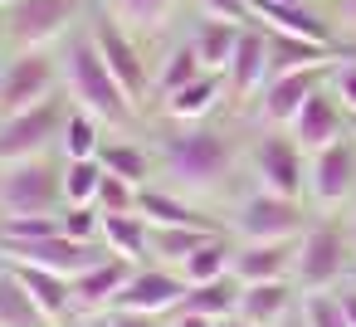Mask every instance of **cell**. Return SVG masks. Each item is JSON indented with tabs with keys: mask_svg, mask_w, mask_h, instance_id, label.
Instances as JSON below:
<instances>
[{
	"mask_svg": "<svg viewBox=\"0 0 356 327\" xmlns=\"http://www.w3.org/2000/svg\"><path fill=\"white\" fill-rule=\"evenodd\" d=\"M59 83H64V93L74 98V108L93 113L98 122H103V118H108V122H122V118L132 113V98L118 88V79L108 74L103 54L93 49V40H74V45L64 49Z\"/></svg>",
	"mask_w": 356,
	"mask_h": 327,
	"instance_id": "cell-1",
	"label": "cell"
},
{
	"mask_svg": "<svg viewBox=\"0 0 356 327\" xmlns=\"http://www.w3.org/2000/svg\"><path fill=\"white\" fill-rule=\"evenodd\" d=\"M229 161H234L229 142L210 127H191V132L171 137V147H166V171L181 191H215L225 181Z\"/></svg>",
	"mask_w": 356,
	"mask_h": 327,
	"instance_id": "cell-2",
	"label": "cell"
},
{
	"mask_svg": "<svg viewBox=\"0 0 356 327\" xmlns=\"http://www.w3.org/2000/svg\"><path fill=\"white\" fill-rule=\"evenodd\" d=\"M64 181L44 157L0 161V215H59Z\"/></svg>",
	"mask_w": 356,
	"mask_h": 327,
	"instance_id": "cell-3",
	"label": "cell"
},
{
	"mask_svg": "<svg viewBox=\"0 0 356 327\" xmlns=\"http://www.w3.org/2000/svg\"><path fill=\"white\" fill-rule=\"evenodd\" d=\"M64 118H69V108H64L59 93L44 98V103L30 108V113L0 118V161H30V157H44V152L59 142Z\"/></svg>",
	"mask_w": 356,
	"mask_h": 327,
	"instance_id": "cell-4",
	"label": "cell"
},
{
	"mask_svg": "<svg viewBox=\"0 0 356 327\" xmlns=\"http://www.w3.org/2000/svg\"><path fill=\"white\" fill-rule=\"evenodd\" d=\"M54 88H59L54 59H44V49H20L6 69H0V118L40 108L44 98H54Z\"/></svg>",
	"mask_w": 356,
	"mask_h": 327,
	"instance_id": "cell-5",
	"label": "cell"
},
{
	"mask_svg": "<svg viewBox=\"0 0 356 327\" xmlns=\"http://www.w3.org/2000/svg\"><path fill=\"white\" fill-rule=\"evenodd\" d=\"M79 0H15L6 6V40L15 49H44L69 35Z\"/></svg>",
	"mask_w": 356,
	"mask_h": 327,
	"instance_id": "cell-6",
	"label": "cell"
},
{
	"mask_svg": "<svg viewBox=\"0 0 356 327\" xmlns=\"http://www.w3.org/2000/svg\"><path fill=\"white\" fill-rule=\"evenodd\" d=\"M0 259L6 264H35V269H54L64 278L83 273L88 264H98L103 254L83 239H69L64 230L59 234H40V239H0Z\"/></svg>",
	"mask_w": 356,
	"mask_h": 327,
	"instance_id": "cell-7",
	"label": "cell"
},
{
	"mask_svg": "<svg viewBox=\"0 0 356 327\" xmlns=\"http://www.w3.org/2000/svg\"><path fill=\"white\" fill-rule=\"evenodd\" d=\"M88 40H93V49L103 54V64H108V74L118 79V88L132 98V103H142V93H147V64H142V54H137V45L127 40V25L122 20H113V15H98L93 20V30H88Z\"/></svg>",
	"mask_w": 356,
	"mask_h": 327,
	"instance_id": "cell-8",
	"label": "cell"
},
{
	"mask_svg": "<svg viewBox=\"0 0 356 327\" xmlns=\"http://www.w3.org/2000/svg\"><path fill=\"white\" fill-rule=\"evenodd\" d=\"M346 273V234L332 230V225H317L298 239V264H293V278L307 288V293H327L337 278Z\"/></svg>",
	"mask_w": 356,
	"mask_h": 327,
	"instance_id": "cell-9",
	"label": "cell"
},
{
	"mask_svg": "<svg viewBox=\"0 0 356 327\" xmlns=\"http://www.w3.org/2000/svg\"><path fill=\"white\" fill-rule=\"evenodd\" d=\"M186 298V278L171 273V269H132V278L122 283V293L113 298V308L122 312H142V317H161V312H176Z\"/></svg>",
	"mask_w": 356,
	"mask_h": 327,
	"instance_id": "cell-10",
	"label": "cell"
},
{
	"mask_svg": "<svg viewBox=\"0 0 356 327\" xmlns=\"http://www.w3.org/2000/svg\"><path fill=\"white\" fill-rule=\"evenodd\" d=\"M254 171H259V186H264V191L288 196V200H298V191L307 186L302 147L288 142V137H264V142L254 147Z\"/></svg>",
	"mask_w": 356,
	"mask_h": 327,
	"instance_id": "cell-11",
	"label": "cell"
},
{
	"mask_svg": "<svg viewBox=\"0 0 356 327\" xmlns=\"http://www.w3.org/2000/svg\"><path fill=\"white\" fill-rule=\"evenodd\" d=\"M239 234H244V239H298V234H302V210H298V200H288V196L259 191V196H249L244 210H239Z\"/></svg>",
	"mask_w": 356,
	"mask_h": 327,
	"instance_id": "cell-12",
	"label": "cell"
},
{
	"mask_svg": "<svg viewBox=\"0 0 356 327\" xmlns=\"http://www.w3.org/2000/svg\"><path fill=\"white\" fill-rule=\"evenodd\" d=\"M293 264H298V239H244L229 269L239 283H273V278H288Z\"/></svg>",
	"mask_w": 356,
	"mask_h": 327,
	"instance_id": "cell-13",
	"label": "cell"
},
{
	"mask_svg": "<svg viewBox=\"0 0 356 327\" xmlns=\"http://www.w3.org/2000/svg\"><path fill=\"white\" fill-rule=\"evenodd\" d=\"M307 186H312V200L317 205H341L356 186V152L346 142H332L322 152H312V171H307Z\"/></svg>",
	"mask_w": 356,
	"mask_h": 327,
	"instance_id": "cell-14",
	"label": "cell"
},
{
	"mask_svg": "<svg viewBox=\"0 0 356 327\" xmlns=\"http://www.w3.org/2000/svg\"><path fill=\"white\" fill-rule=\"evenodd\" d=\"M249 20H264L273 35H293V40H312L332 49V25L317 20L302 0H249Z\"/></svg>",
	"mask_w": 356,
	"mask_h": 327,
	"instance_id": "cell-15",
	"label": "cell"
},
{
	"mask_svg": "<svg viewBox=\"0 0 356 327\" xmlns=\"http://www.w3.org/2000/svg\"><path fill=\"white\" fill-rule=\"evenodd\" d=\"M332 69V64H327ZM327 69H298V74H273L268 83H264V103H259V113H264V122L268 127H283V122H293V113L322 88V74Z\"/></svg>",
	"mask_w": 356,
	"mask_h": 327,
	"instance_id": "cell-16",
	"label": "cell"
},
{
	"mask_svg": "<svg viewBox=\"0 0 356 327\" xmlns=\"http://www.w3.org/2000/svg\"><path fill=\"white\" fill-rule=\"evenodd\" d=\"M132 278V259H98V264H88L83 273H74V312H103V308H113V298L122 293V283Z\"/></svg>",
	"mask_w": 356,
	"mask_h": 327,
	"instance_id": "cell-17",
	"label": "cell"
},
{
	"mask_svg": "<svg viewBox=\"0 0 356 327\" xmlns=\"http://www.w3.org/2000/svg\"><path fill=\"white\" fill-rule=\"evenodd\" d=\"M293 142L302 147V152H322V147H332V142H341V103H337V93H312L298 113H293Z\"/></svg>",
	"mask_w": 356,
	"mask_h": 327,
	"instance_id": "cell-18",
	"label": "cell"
},
{
	"mask_svg": "<svg viewBox=\"0 0 356 327\" xmlns=\"http://www.w3.org/2000/svg\"><path fill=\"white\" fill-rule=\"evenodd\" d=\"M288 312H293L288 278H273V283H244V288H239L234 317H244L249 327H278Z\"/></svg>",
	"mask_w": 356,
	"mask_h": 327,
	"instance_id": "cell-19",
	"label": "cell"
},
{
	"mask_svg": "<svg viewBox=\"0 0 356 327\" xmlns=\"http://www.w3.org/2000/svg\"><path fill=\"white\" fill-rule=\"evenodd\" d=\"M225 79H229V88H234L239 98L254 93V88H264V83H268V35L239 30V45H234V59H229Z\"/></svg>",
	"mask_w": 356,
	"mask_h": 327,
	"instance_id": "cell-20",
	"label": "cell"
},
{
	"mask_svg": "<svg viewBox=\"0 0 356 327\" xmlns=\"http://www.w3.org/2000/svg\"><path fill=\"white\" fill-rule=\"evenodd\" d=\"M10 269L20 273V283L30 288V298L40 303V312L49 322H59V317L74 312V278H64L54 269H35V264H10Z\"/></svg>",
	"mask_w": 356,
	"mask_h": 327,
	"instance_id": "cell-21",
	"label": "cell"
},
{
	"mask_svg": "<svg viewBox=\"0 0 356 327\" xmlns=\"http://www.w3.org/2000/svg\"><path fill=\"white\" fill-rule=\"evenodd\" d=\"M234 45H239V25L234 20H210V15L195 25V40H191L205 74H225L229 59H234Z\"/></svg>",
	"mask_w": 356,
	"mask_h": 327,
	"instance_id": "cell-22",
	"label": "cell"
},
{
	"mask_svg": "<svg viewBox=\"0 0 356 327\" xmlns=\"http://www.w3.org/2000/svg\"><path fill=\"white\" fill-rule=\"evenodd\" d=\"M332 49L312 45V40H293V35H273L268 30V79L273 74H298V69H327Z\"/></svg>",
	"mask_w": 356,
	"mask_h": 327,
	"instance_id": "cell-23",
	"label": "cell"
},
{
	"mask_svg": "<svg viewBox=\"0 0 356 327\" xmlns=\"http://www.w3.org/2000/svg\"><path fill=\"white\" fill-rule=\"evenodd\" d=\"M0 327H54L10 264H0Z\"/></svg>",
	"mask_w": 356,
	"mask_h": 327,
	"instance_id": "cell-24",
	"label": "cell"
},
{
	"mask_svg": "<svg viewBox=\"0 0 356 327\" xmlns=\"http://www.w3.org/2000/svg\"><path fill=\"white\" fill-rule=\"evenodd\" d=\"M220 88H225V74H200V79H191L186 88L166 93V113H171L176 122H195V118H205V113L220 103Z\"/></svg>",
	"mask_w": 356,
	"mask_h": 327,
	"instance_id": "cell-25",
	"label": "cell"
},
{
	"mask_svg": "<svg viewBox=\"0 0 356 327\" xmlns=\"http://www.w3.org/2000/svg\"><path fill=\"white\" fill-rule=\"evenodd\" d=\"M118 259H142L147 249H152V225H147V215H103V234H98Z\"/></svg>",
	"mask_w": 356,
	"mask_h": 327,
	"instance_id": "cell-26",
	"label": "cell"
},
{
	"mask_svg": "<svg viewBox=\"0 0 356 327\" xmlns=\"http://www.w3.org/2000/svg\"><path fill=\"white\" fill-rule=\"evenodd\" d=\"M210 234H220V230H200V225H152V249L147 254H156L161 264H186Z\"/></svg>",
	"mask_w": 356,
	"mask_h": 327,
	"instance_id": "cell-27",
	"label": "cell"
},
{
	"mask_svg": "<svg viewBox=\"0 0 356 327\" xmlns=\"http://www.w3.org/2000/svg\"><path fill=\"white\" fill-rule=\"evenodd\" d=\"M137 215H147V225H200V230H215L195 205H186V200H176V196H166V191H137Z\"/></svg>",
	"mask_w": 356,
	"mask_h": 327,
	"instance_id": "cell-28",
	"label": "cell"
},
{
	"mask_svg": "<svg viewBox=\"0 0 356 327\" xmlns=\"http://www.w3.org/2000/svg\"><path fill=\"white\" fill-rule=\"evenodd\" d=\"M234 303H239V288L229 283V273H225V278H210V283H186V298H181L186 312H205V317H215V322L229 317Z\"/></svg>",
	"mask_w": 356,
	"mask_h": 327,
	"instance_id": "cell-29",
	"label": "cell"
},
{
	"mask_svg": "<svg viewBox=\"0 0 356 327\" xmlns=\"http://www.w3.org/2000/svg\"><path fill=\"white\" fill-rule=\"evenodd\" d=\"M229 264H234V249H229V239L225 234H210L186 264H181V278L186 283H210V278H225L229 273Z\"/></svg>",
	"mask_w": 356,
	"mask_h": 327,
	"instance_id": "cell-30",
	"label": "cell"
},
{
	"mask_svg": "<svg viewBox=\"0 0 356 327\" xmlns=\"http://www.w3.org/2000/svg\"><path fill=\"white\" fill-rule=\"evenodd\" d=\"M59 147H64V161H83V157H98L103 142H98V118L74 108L64 118V132H59Z\"/></svg>",
	"mask_w": 356,
	"mask_h": 327,
	"instance_id": "cell-31",
	"label": "cell"
},
{
	"mask_svg": "<svg viewBox=\"0 0 356 327\" xmlns=\"http://www.w3.org/2000/svg\"><path fill=\"white\" fill-rule=\"evenodd\" d=\"M59 181H64V205H93L98 200V186H103V161L98 157L64 161Z\"/></svg>",
	"mask_w": 356,
	"mask_h": 327,
	"instance_id": "cell-32",
	"label": "cell"
},
{
	"mask_svg": "<svg viewBox=\"0 0 356 327\" xmlns=\"http://www.w3.org/2000/svg\"><path fill=\"white\" fill-rule=\"evenodd\" d=\"M98 161H103V171L122 176V181H132V186H147V176H152V157H147L142 147H132V142L103 147V152H98Z\"/></svg>",
	"mask_w": 356,
	"mask_h": 327,
	"instance_id": "cell-33",
	"label": "cell"
},
{
	"mask_svg": "<svg viewBox=\"0 0 356 327\" xmlns=\"http://www.w3.org/2000/svg\"><path fill=\"white\" fill-rule=\"evenodd\" d=\"M171 6H176V0H113V10H118V20L127 30H156V25H166Z\"/></svg>",
	"mask_w": 356,
	"mask_h": 327,
	"instance_id": "cell-34",
	"label": "cell"
},
{
	"mask_svg": "<svg viewBox=\"0 0 356 327\" xmlns=\"http://www.w3.org/2000/svg\"><path fill=\"white\" fill-rule=\"evenodd\" d=\"M137 191L142 186H132V181H122V176H113V171H103V186H98V210L103 215H132L137 210Z\"/></svg>",
	"mask_w": 356,
	"mask_h": 327,
	"instance_id": "cell-35",
	"label": "cell"
},
{
	"mask_svg": "<svg viewBox=\"0 0 356 327\" xmlns=\"http://www.w3.org/2000/svg\"><path fill=\"white\" fill-rule=\"evenodd\" d=\"M59 230H64L69 239L93 244V239L103 234V210H98V205H59Z\"/></svg>",
	"mask_w": 356,
	"mask_h": 327,
	"instance_id": "cell-36",
	"label": "cell"
},
{
	"mask_svg": "<svg viewBox=\"0 0 356 327\" xmlns=\"http://www.w3.org/2000/svg\"><path fill=\"white\" fill-rule=\"evenodd\" d=\"M205 69H200V59H195V49L191 45H181L171 59H166V69H161V79H156V88L161 93H176V88H186L191 79H200Z\"/></svg>",
	"mask_w": 356,
	"mask_h": 327,
	"instance_id": "cell-37",
	"label": "cell"
},
{
	"mask_svg": "<svg viewBox=\"0 0 356 327\" xmlns=\"http://www.w3.org/2000/svg\"><path fill=\"white\" fill-rule=\"evenodd\" d=\"M302 327H346V312H341V298L332 293H307L302 308H298Z\"/></svg>",
	"mask_w": 356,
	"mask_h": 327,
	"instance_id": "cell-38",
	"label": "cell"
},
{
	"mask_svg": "<svg viewBox=\"0 0 356 327\" xmlns=\"http://www.w3.org/2000/svg\"><path fill=\"white\" fill-rule=\"evenodd\" d=\"M332 93H337V103L356 118V64H332Z\"/></svg>",
	"mask_w": 356,
	"mask_h": 327,
	"instance_id": "cell-39",
	"label": "cell"
},
{
	"mask_svg": "<svg viewBox=\"0 0 356 327\" xmlns=\"http://www.w3.org/2000/svg\"><path fill=\"white\" fill-rule=\"evenodd\" d=\"M200 10H205L210 20H234V25H244V20H249V0H200Z\"/></svg>",
	"mask_w": 356,
	"mask_h": 327,
	"instance_id": "cell-40",
	"label": "cell"
},
{
	"mask_svg": "<svg viewBox=\"0 0 356 327\" xmlns=\"http://www.w3.org/2000/svg\"><path fill=\"white\" fill-rule=\"evenodd\" d=\"M98 327H156V317H142V312H122V308H113Z\"/></svg>",
	"mask_w": 356,
	"mask_h": 327,
	"instance_id": "cell-41",
	"label": "cell"
},
{
	"mask_svg": "<svg viewBox=\"0 0 356 327\" xmlns=\"http://www.w3.org/2000/svg\"><path fill=\"white\" fill-rule=\"evenodd\" d=\"M171 327H215V317H205V312H186V308H176V322Z\"/></svg>",
	"mask_w": 356,
	"mask_h": 327,
	"instance_id": "cell-42",
	"label": "cell"
},
{
	"mask_svg": "<svg viewBox=\"0 0 356 327\" xmlns=\"http://www.w3.org/2000/svg\"><path fill=\"white\" fill-rule=\"evenodd\" d=\"M341 298V312H346V327H356V288H346V293H337Z\"/></svg>",
	"mask_w": 356,
	"mask_h": 327,
	"instance_id": "cell-43",
	"label": "cell"
},
{
	"mask_svg": "<svg viewBox=\"0 0 356 327\" xmlns=\"http://www.w3.org/2000/svg\"><path fill=\"white\" fill-rule=\"evenodd\" d=\"M337 15H341V20L356 30V0H337Z\"/></svg>",
	"mask_w": 356,
	"mask_h": 327,
	"instance_id": "cell-44",
	"label": "cell"
},
{
	"mask_svg": "<svg viewBox=\"0 0 356 327\" xmlns=\"http://www.w3.org/2000/svg\"><path fill=\"white\" fill-rule=\"evenodd\" d=\"M215 327H249V322H244V317H220Z\"/></svg>",
	"mask_w": 356,
	"mask_h": 327,
	"instance_id": "cell-45",
	"label": "cell"
},
{
	"mask_svg": "<svg viewBox=\"0 0 356 327\" xmlns=\"http://www.w3.org/2000/svg\"><path fill=\"white\" fill-rule=\"evenodd\" d=\"M278 327H302V317H283V322H278Z\"/></svg>",
	"mask_w": 356,
	"mask_h": 327,
	"instance_id": "cell-46",
	"label": "cell"
},
{
	"mask_svg": "<svg viewBox=\"0 0 356 327\" xmlns=\"http://www.w3.org/2000/svg\"><path fill=\"white\" fill-rule=\"evenodd\" d=\"M0 40H6V15H0Z\"/></svg>",
	"mask_w": 356,
	"mask_h": 327,
	"instance_id": "cell-47",
	"label": "cell"
},
{
	"mask_svg": "<svg viewBox=\"0 0 356 327\" xmlns=\"http://www.w3.org/2000/svg\"><path fill=\"white\" fill-rule=\"evenodd\" d=\"M351 244H356V220H351Z\"/></svg>",
	"mask_w": 356,
	"mask_h": 327,
	"instance_id": "cell-48",
	"label": "cell"
},
{
	"mask_svg": "<svg viewBox=\"0 0 356 327\" xmlns=\"http://www.w3.org/2000/svg\"><path fill=\"white\" fill-rule=\"evenodd\" d=\"M6 6H15V0H0V10H6Z\"/></svg>",
	"mask_w": 356,
	"mask_h": 327,
	"instance_id": "cell-49",
	"label": "cell"
},
{
	"mask_svg": "<svg viewBox=\"0 0 356 327\" xmlns=\"http://www.w3.org/2000/svg\"><path fill=\"white\" fill-rule=\"evenodd\" d=\"M0 264H6V259H0Z\"/></svg>",
	"mask_w": 356,
	"mask_h": 327,
	"instance_id": "cell-50",
	"label": "cell"
}]
</instances>
